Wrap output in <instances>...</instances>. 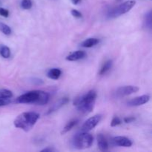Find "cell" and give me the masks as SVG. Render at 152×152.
<instances>
[{"instance_id": "9", "label": "cell", "mask_w": 152, "mask_h": 152, "mask_svg": "<svg viewBox=\"0 0 152 152\" xmlns=\"http://www.w3.org/2000/svg\"><path fill=\"white\" fill-rule=\"evenodd\" d=\"M149 99L150 96L148 95H142V96H137V97H135L134 99H131L128 102V105L129 106H140V105L147 103L149 101Z\"/></svg>"}, {"instance_id": "20", "label": "cell", "mask_w": 152, "mask_h": 152, "mask_svg": "<svg viewBox=\"0 0 152 152\" xmlns=\"http://www.w3.org/2000/svg\"><path fill=\"white\" fill-rule=\"evenodd\" d=\"M21 6L25 10H28L31 9L32 7V1L31 0H22L21 3Z\"/></svg>"}, {"instance_id": "12", "label": "cell", "mask_w": 152, "mask_h": 152, "mask_svg": "<svg viewBox=\"0 0 152 152\" xmlns=\"http://www.w3.org/2000/svg\"><path fill=\"white\" fill-rule=\"evenodd\" d=\"M97 145L98 148L100 151H105L108 150V142H107L105 137L102 134H99L97 135Z\"/></svg>"}, {"instance_id": "18", "label": "cell", "mask_w": 152, "mask_h": 152, "mask_svg": "<svg viewBox=\"0 0 152 152\" xmlns=\"http://www.w3.org/2000/svg\"><path fill=\"white\" fill-rule=\"evenodd\" d=\"M0 31L5 35H10L11 34V29H10V27L1 22H0Z\"/></svg>"}, {"instance_id": "28", "label": "cell", "mask_w": 152, "mask_h": 152, "mask_svg": "<svg viewBox=\"0 0 152 152\" xmlns=\"http://www.w3.org/2000/svg\"><path fill=\"white\" fill-rule=\"evenodd\" d=\"M82 0H71V1H72V3L74 4H78L79 3L81 2Z\"/></svg>"}, {"instance_id": "6", "label": "cell", "mask_w": 152, "mask_h": 152, "mask_svg": "<svg viewBox=\"0 0 152 152\" xmlns=\"http://www.w3.org/2000/svg\"><path fill=\"white\" fill-rule=\"evenodd\" d=\"M101 118H102V115H100V114H96V115H94V117L89 118L82 126V132H88L93 129H94L97 126L98 123L100 122Z\"/></svg>"}, {"instance_id": "4", "label": "cell", "mask_w": 152, "mask_h": 152, "mask_svg": "<svg viewBox=\"0 0 152 152\" xmlns=\"http://www.w3.org/2000/svg\"><path fill=\"white\" fill-rule=\"evenodd\" d=\"M135 4H136V1L134 0H129V1H125L123 4L111 9L108 12V16L111 18H116L125 14V13H128L135 5Z\"/></svg>"}, {"instance_id": "10", "label": "cell", "mask_w": 152, "mask_h": 152, "mask_svg": "<svg viewBox=\"0 0 152 152\" xmlns=\"http://www.w3.org/2000/svg\"><path fill=\"white\" fill-rule=\"evenodd\" d=\"M68 101H69L68 98H67V97L62 98V99H59L58 102H56V103L53 104V105H52L50 108H49V110L48 111V112L46 113V114H51V113L54 112V111H58V110H59V108H62L63 105H65V104L68 103Z\"/></svg>"}, {"instance_id": "19", "label": "cell", "mask_w": 152, "mask_h": 152, "mask_svg": "<svg viewBox=\"0 0 152 152\" xmlns=\"http://www.w3.org/2000/svg\"><path fill=\"white\" fill-rule=\"evenodd\" d=\"M13 93L7 89H0V97L12 98Z\"/></svg>"}, {"instance_id": "27", "label": "cell", "mask_w": 152, "mask_h": 152, "mask_svg": "<svg viewBox=\"0 0 152 152\" xmlns=\"http://www.w3.org/2000/svg\"><path fill=\"white\" fill-rule=\"evenodd\" d=\"M42 152H51V151H55V149H53V148H45V149H42L41 151Z\"/></svg>"}, {"instance_id": "26", "label": "cell", "mask_w": 152, "mask_h": 152, "mask_svg": "<svg viewBox=\"0 0 152 152\" xmlns=\"http://www.w3.org/2000/svg\"><path fill=\"white\" fill-rule=\"evenodd\" d=\"M135 118L133 117H126L124 118V122L126 123H132V122L134 121Z\"/></svg>"}, {"instance_id": "21", "label": "cell", "mask_w": 152, "mask_h": 152, "mask_svg": "<svg viewBox=\"0 0 152 152\" xmlns=\"http://www.w3.org/2000/svg\"><path fill=\"white\" fill-rule=\"evenodd\" d=\"M145 23L146 26L148 27L149 29L151 28V11H149L145 15Z\"/></svg>"}, {"instance_id": "7", "label": "cell", "mask_w": 152, "mask_h": 152, "mask_svg": "<svg viewBox=\"0 0 152 152\" xmlns=\"http://www.w3.org/2000/svg\"><path fill=\"white\" fill-rule=\"evenodd\" d=\"M139 91V88L137 86H123V87L119 88L117 90V95L119 96H128V95L132 94L134 93H136Z\"/></svg>"}, {"instance_id": "23", "label": "cell", "mask_w": 152, "mask_h": 152, "mask_svg": "<svg viewBox=\"0 0 152 152\" xmlns=\"http://www.w3.org/2000/svg\"><path fill=\"white\" fill-rule=\"evenodd\" d=\"M121 123H122L121 120H120L118 117H114V118L112 119V120H111V126H112V127H114V126H119V125H120L121 124Z\"/></svg>"}, {"instance_id": "2", "label": "cell", "mask_w": 152, "mask_h": 152, "mask_svg": "<svg viewBox=\"0 0 152 152\" xmlns=\"http://www.w3.org/2000/svg\"><path fill=\"white\" fill-rule=\"evenodd\" d=\"M39 118V115L36 112H24L19 114L14 120L13 124L15 127L22 129L28 132L31 130L37 120Z\"/></svg>"}, {"instance_id": "5", "label": "cell", "mask_w": 152, "mask_h": 152, "mask_svg": "<svg viewBox=\"0 0 152 152\" xmlns=\"http://www.w3.org/2000/svg\"><path fill=\"white\" fill-rule=\"evenodd\" d=\"M96 99V92L94 90H91L82 96H78L74 100L75 106L82 103H95Z\"/></svg>"}, {"instance_id": "3", "label": "cell", "mask_w": 152, "mask_h": 152, "mask_svg": "<svg viewBox=\"0 0 152 152\" xmlns=\"http://www.w3.org/2000/svg\"><path fill=\"white\" fill-rule=\"evenodd\" d=\"M93 141V136L91 134L82 132L75 134L73 137L72 144L77 149H86L91 146Z\"/></svg>"}, {"instance_id": "25", "label": "cell", "mask_w": 152, "mask_h": 152, "mask_svg": "<svg viewBox=\"0 0 152 152\" xmlns=\"http://www.w3.org/2000/svg\"><path fill=\"white\" fill-rule=\"evenodd\" d=\"M0 15L4 17H7L9 16V11L7 9L2 8V7H0Z\"/></svg>"}, {"instance_id": "15", "label": "cell", "mask_w": 152, "mask_h": 152, "mask_svg": "<svg viewBox=\"0 0 152 152\" xmlns=\"http://www.w3.org/2000/svg\"><path fill=\"white\" fill-rule=\"evenodd\" d=\"M78 123V120H72L71 121L68 122L66 125L65 126V127L63 128V130L62 131V134H65L67 132H68L69 131H71L76 125Z\"/></svg>"}, {"instance_id": "11", "label": "cell", "mask_w": 152, "mask_h": 152, "mask_svg": "<svg viewBox=\"0 0 152 152\" xmlns=\"http://www.w3.org/2000/svg\"><path fill=\"white\" fill-rule=\"evenodd\" d=\"M86 56V53L83 50H77V51H74L73 53H71V54H69L68 56H66V60L68 61H78L80 59H83Z\"/></svg>"}, {"instance_id": "17", "label": "cell", "mask_w": 152, "mask_h": 152, "mask_svg": "<svg viewBox=\"0 0 152 152\" xmlns=\"http://www.w3.org/2000/svg\"><path fill=\"white\" fill-rule=\"evenodd\" d=\"M0 55L3 58L7 59L10 56V50L6 45H0Z\"/></svg>"}, {"instance_id": "16", "label": "cell", "mask_w": 152, "mask_h": 152, "mask_svg": "<svg viewBox=\"0 0 152 152\" xmlns=\"http://www.w3.org/2000/svg\"><path fill=\"white\" fill-rule=\"evenodd\" d=\"M113 65V61L112 60H108L107 62H105L104 63V65H102V67L101 68L100 71H99V75H104V74H106L108 71L111 68Z\"/></svg>"}, {"instance_id": "14", "label": "cell", "mask_w": 152, "mask_h": 152, "mask_svg": "<svg viewBox=\"0 0 152 152\" xmlns=\"http://www.w3.org/2000/svg\"><path fill=\"white\" fill-rule=\"evenodd\" d=\"M99 42V40L96 38H88L85 40L84 42H83L81 45L84 48H91L98 44Z\"/></svg>"}, {"instance_id": "1", "label": "cell", "mask_w": 152, "mask_h": 152, "mask_svg": "<svg viewBox=\"0 0 152 152\" xmlns=\"http://www.w3.org/2000/svg\"><path fill=\"white\" fill-rule=\"evenodd\" d=\"M49 94L42 91H31L21 95L16 99L18 103H31L34 105H44L49 101Z\"/></svg>"}, {"instance_id": "8", "label": "cell", "mask_w": 152, "mask_h": 152, "mask_svg": "<svg viewBox=\"0 0 152 152\" xmlns=\"http://www.w3.org/2000/svg\"><path fill=\"white\" fill-rule=\"evenodd\" d=\"M112 142L114 145H117V146H123V147H131L132 145V142L131 140L126 137L118 136L115 137L112 139Z\"/></svg>"}, {"instance_id": "13", "label": "cell", "mask_w": 152, "mask_h": 152, "mask_svg": "<svg viewBox=\"0 0 152 152\" xmlns=\"http://www.w3.org/2000/svg\"><path fill=\"white\" fill-rule=\"evenodd\" d=\"M62 74V71L59 68H52L47 73V77L52 80H58Z\"/></svg>"}, {"instance_id": "22", "label": "cell", "mask_w": 152, "mask_h": 152, "mask_svg": "<svg viewBox=\"0 0 152 152\" xmlns=\"http://www.w3.org/2000/svg\"><path fill=\"white\" fill-rule=\"evenodd\" d=\"M11 102V98H4L0 97V106H4V105H8Z\"/></svg>"}, {"instance_id": "24", "label": "cell", "mask_w": 152, "mask_h": 152, "mask_svg": "<svg viewBox=\"0 0 152 152\" xmlns=\"http://www.w3.org/2000/svg\"><path fill=\"white\" fill-rule=\"evenodd\" d=\"M71 14H72V16H74V17H76V18H81L82 17V13H80V11H78V10L73 9V10H71Z\"/></svg>"}]
</instances>
